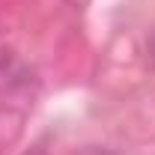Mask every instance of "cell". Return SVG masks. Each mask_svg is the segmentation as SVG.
I'll list each match as a JSON object with an SVG mask.
<instances>
[{
	"label": "cell",
	"mask_w": 155,
	"mask_h": 155,
	"mask_svg": "<svg viewBox=\"0 0 155 155\" xmlns=\"http://www.w3.org/2000/svg\"><path fill=\"white\" fill-rule=\"evenodd\" d=\"M18 60L12 57L9 51H0V90L6 84H12V78H18Z\"/></svg>",
	"instance_id": "cell-1"
},
{
	"label": "cell",
	"mask_w": 155,
	"mask_h": 155,
	"mask_svg": "<svg viewBox=\"0 0 155 155\" xmlns=\"http://www.w3.org/2000/svg\"><path fill=\"white\" fill-rule=\"evenodd\" d=\"M27 155H48L45 149H33V152H27Z\"/></svg>",
	"instance_id": "cell-2"
}]
</instances>
